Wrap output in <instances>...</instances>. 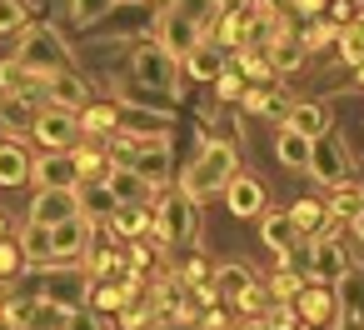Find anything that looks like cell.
Wrapping results in <instances>:
<instances>
[{
    "instance_id": "obj_7",
    "label": "cell",
    "mask_w": 364,
    "mask_h": 330,
    "mask_svg": "<svg viewBox=\"0 0 364 330\" xmlns=\"http://www.w3.org/2000/svg\"><path fill=\"white\" fill-rule=\"evenodd\" d=\"M205 41V31L190 21V16H180V11H160V26H155V46H165L175 61H185L195 46Z\"/></svg>"
},
{
    "instance_id": "obj_32",
    "label": "cell",
    "mask_w": 364,
    "mask_h": 330,
    "mask_svg": "<svg viewBox=\"0 0 364 330\" xmlns=\"http://www.w3.org/2000/svg\"><path fill=\"white\" fill-rule=\"evenodd\" d=\"M21 250H26V260L31 265H50V225H26L21 230Z\"/></svg>"
},
{
    "instance_id": "obj_17",
    "label": "cell",
    "mask_w": 364,
    "mask_h": 330,
    "mask_svg": "<svg viewBox=\"0 0 364 330\" xmlns=\"http://www.w3.org/2000/svg\"><path fill=\"white\" fill-rule=\"evenodd\" d=\"M225 200H230V210L240 215V220H250V215H259L264 210V185L255 180V175H230V185H225Z\"/></svg>"
},
{
    "instance_id": "obj_28",
    "label": "cell",
    "mask_w": 364,
    "mask_h": 330,
    "mask_svg": "<svg viewBox=\"0 0 364 330\" xmlns=\"http://www.w3.org/2000/svg\"><path fill=\"white\" fill-rule=\"evenodd\" d=\"M26 180H31V155L16 140H6L0 145V185H26Z\"/></svg>"
},
{
    "instance_id": "obj_22",
    "label": "cell",
    "mask_w": 364,
    "mask_h": 330,
    "mask_svg": "<svg viewBox=\"0 0 364 330\" xmlns=\"http://www.w3.org/2000/svg\"><path fill=\"white\" fill-rule=\"evenodd\" d=\"M274 155H279V165H289V170H309L314 140H304V135L289 130V125H279V130H274Z\"/></svg>"
},
{
    "instance_id": "obj_29",
    "label": "cell",
    "mask_w": 364,
    "mask_h": 330,
    "mask_svg": "<svg viewBox=\"0 0 364 330\" xmlns=\"http://www.w3.org/2000/svg\"><path fill=\"white\" fill-rule=\"evenodd\" d=\"M304 235L294 230V220H289V210L284 215H264V245L274 250V255H284V250H294Z\"/></svg>"
},
{
    "instance_id": "obj_10",
    "label": "cell",
    "mask_w": 364,
    "mask_h": 330,
    "mask_svg": "<svg viewBox=\"0 0 364 330\" xmlns=\"http://www.w3.org/2000/svg\"><path fill=\"white\" fill-rule=\"evenodd\" d=\"M309 175L319 180V185H344L349 180V155H344V145L334 140V135H319L314 140V155H309Z\"/></svg>"
},
{
    "instance_id": "obj_47",
    "label": "cell",
    "mask_w": 364,
    "mask_h": 330,
    "mask_svg": "<svg viewBox=\"0 0 364 330\" xmlns=\"http://www.w3.org/2000/svg\"><path fill=\"white\" fill-rule=\"evenodd\" d=\"M0 330H16V325H11V320H6V315H0Z\"/></svg>"
},
{
    "instance_id": "obj_38",
    "label": "cell",
    "mask_w": 364,
    "mask_h": 330,
    "mask_svg": "<svg viewBox=\"0 0 364 330\" xmlns=\"http://www.w3.org/2000/svg\"><path fill=\"white\" fill-rule=\"evenodd\" d=\"M354 16H359V0H324V16L319 21H329L334 31H344Z\"/></svg>"
},
{
    "instance_id": "obj_21",
    "label": "cell",
    "mask_w": 364,
    "mask_h": 330,
    "mask_svg": "<svg viewBox=\"0 0 364 330\" xmlns=\"http://www.w3.org/2000/svg\"><path fill=\"white\" fill-rule=\"evenodd\" d=\"M284 125H289V130H299L304 140H319V135H329V105H314V100H304V105H289Z\"/></svg>"
},
{
    "instance_id": "obj_44",
    "label": "cell",
    "mask_w": 364,
    "mask_h": 330,
    "mask_svg": "<svg viewBox=\"0 0 364 330\" xmlns=\"http://www.w3.org/2000/svg\"><path fill=\"white\" fill-rule=\"evenodd\" d=\"M329 330H364V320H359V315H344V310H339V320H334Z\"/></svg>"
},
{
    "instance_id": "obj_33",
    "label": "cell",
    "mask_w": 364,
    "mask_h": 330,
    "mask_svg": "<svg viewBox=\"0 0 364 330\" xmlns=\"http://www.w3.org/2000/svg\"><path fill=\"white\" fill-rule=\"evenodd\" d=\"M339 61H349V66H359V61H364V11L339 31Z\"/></svg>"
},
{
    "instance_id": "obj_1",
    "label": "cell",
    "mask_w": 364,
    "mask_h": 330,
    "mask_svg": "<svg viewBox=\"0 0 364 330\" xmlns=\"http://www.w3.org/2000/svg\"><path fill=\"white\" fill-rule=\"evenodd\" d=\"M235 170H240V165H235V145H230V140H205V145L195 150V160L185 165L180 190H185L190 200H210V195H220V190L230 185Z\"/></svg>"
},
{
    "instance_id": "obj_19",
    "label": "cell",
    "mask_w": 364,
    "mask_h": 330,
    "mask_svg": "<svg viewBox=\"0 0 364 330\" xmlns=\"http://www.w3.org/2000/svg\"><path fill=\"white\" fill-rule=\"evenodd\" d=\"M70 155H75V170H80V185H95V180H105V175L115 170V160H110V150H105V140H90V145H75Z\"/></svg>"
},
{
    "instance_id": "obj_45",
    "label": "cell",
    "mask_w": 364,
    "mask_h": 330,
    "mask_svg": "<svg viewBox=\"0 0 364 330\" xmlns=\"http://www.w3.org/2000/svg\"><path fill=\"white\" fill-rule=\"evenodd\" d=\"M349 225H354V235H359V245H364V210H359V215H354Z\"/></svg>"
},
{
    "instance_id": "obj_27",
    "label": "cell",
    "mask_w": 364,
    "mask_h": 330,
    "mask_svg": "<svg viewBox=\"0 0 364 330\" xmlns=\"http://www.w3.org/2000/svg\"><path fill=\"white\" fill-rule=\"evenodd\" d=\"M75 200H80V215L95 225V220H110V210H115V195H110V185L105 180H95V185H80L75 190Z\"/></svg>"
},
{
    "instance_id": "obj_9",
    "label": "cell",
    "mask_w": 364,
    "mask_h": 330,
    "mask_svg": "<svg viewBox=\"0 0 364 330\" xmlns=\"http://www.w3.org/2000/svg\"><path fill=\"white\" fill-rule=\"evenodd\" d=\"M46 105L80 115V110L90 105V86H85V76H80V71H55V76H46Z\"/></svg>"
},
{
    "instance_id": "obj_4",
    "label": "cell",
    "mask_w": 364,
    "mask_h": 330,
    "mask_svg": "<svg viewBox=\"0 0 364 330\" xmlns=\"http://www.w3.org/2000/svg\"><path fill=\"white\" fill-rule=\"evenodd\" d=\"M130 66H135V81H140V86H155V91H180V61H175L165 46H155V41H150V46H140Z\"/></svg>"
},
{
    "instance_id": "obj_23",
    "label": "cell",
    "mask_w": 364,
    "mask_h": 330,
    "mask_svg": "<svg viewBox=\"0 0 364 330\" xmlns=\"http://www.w3.org/2000/svg\"><path fill=\"white\" fill-rule=\"evenodd\" d=\"M235 310H240V320H259V325H269V315L279 310V295L269 290V280H255V285L240 295Z\"/></svg>"
},
{
    "instance_id": "obj_43",
    "label": "cell",
    "mask_w": 364,
    "mask_h": 330,
    "mask_svg": "<svg viewBox=\"0 0 364 330\" xmlns=\"http://www.w3.org/2000/svg\"><path fill=\"white\" fill-rule=\"evenodd\" d=\"M65 330H105V320H100V315H95V310H75V315H70V325H65Z\"/></svg>"
},
{
    "instance_id": "obj_3",
    "label": "cell",
    "mask_w": 364,
    "mask_h": 330,
    "mask_svg": "<svg viewBox=\"0 0 364 330\" xmlns=\"http://www.w3.org/2000/svg\"><path fill=\"white\" fill-rule=\"evenodd\" d=\"M16 61H21L26 71H36V76L70 71V51L60 46V36H55L50 26H31V31L21 36V51H16Z\"/></svg>"
},
{
    "instance_id": "obj_46",
    "label": "cell",
    "mask_w": 364,
    "mask_h": 330,
    "mask_svg": "<svg viewBox=\"0 0 364 330\" xmlns=\"http://www.w3.org/2000/svg\"><path fill=\"white\" fill-rule=\"evenodd\" d=\"M354 76H359V91H364V61H359V66H354Z\"/></svg>"
},
{
    "instance_id": "obj_20",
    "label": "cell",
    "mask_w": 364,
    "mask_h": 330,
    "mask_svg": "<svg viewBox=\"0 0 364 330\" xmlns=\"http://www.w3.org/2000/svg\"><path fill=\"white\" fill-rule=\"evenodd\" d=\"M259 275L250 270V265H220L215 275H210V290H215V300H230V305H240V295L255 285Z\"/></svg>"
},
{
    "instance_id": "obj_39",
    "label": "cell",
    "mask_w": 364,
    "mask_h": 330,
    "mask_svg": "<svg viewBox=\"0 0 364 330\" xmlns=\"http://www.w3.org/2000/svg\"><path fill=\"white\" fill-rule=\"evenodd\" d=\"M339 285H344V290H339V310H344V315H359V305H364V280H359V275H344Z\"/></svg>"
},
{
    "instance_id": "obj_26",
    "label": "cell",
    "mask_w": 364,
    "mask_h": 330,
    "mask_svg": "<svg viewBox=\"0 0 364 330\" xmlns=\"http://www.w3.org/2000/svg\"><path fill=\"white\" fill-rule=\"evenodd\" d=\"M36 105L31 100H21V96H0V125H6L11 135H31L36 130Z\"/></svg>"
},
{
    "instance_id": "obj_16",
    "label": "cell",
    "mask_w": 364,
    "mask_h": 330,
    "mask_svg": "<svg viewBox=\"0 0 364 330\" xmlns=\"http://www.w3.org/2000/svg\"><path fill=\"white\" fill-rule=\"evenodd\" d=\"M75 210H80L75 190H36V200H31V220H36V225H60V220H70Z\"/></svg>"
},
{
    "instance_id": "obj_41",
    "label": "cell",
    "mask_w": 364,
    "mask_h": 330,
    "mask_svg": "<svg viewBox=\"0 0 364 330\" xmlns=\"http://www.w3.org/2000/svg\"><path fill=\"white\" fill-rule=\"evenodd\" d=\"M110 6H120V0H75V6H70V16H75L80 26H90V21H100Z\"/></svg>"
},
{
    "instance_id": "obj_36",
    "label": "cell",
    "mask_w": 364,
    "mask_h": 330,
    "mask_svg": "<svg viewBox=\"0 0 364 330\" xmlns=\"http://www.w3.org/2000/svg\"><path fill=\"white\" fill-rule=\"evenodd\" d=\"M26 270V250H21V240H6L0 235V280H16Z\"/></svg>"
},
{
    "instance_id": "obj_30",
    "label": "cell",
    "mask_w": 364,
    "mask_h": 330,
    "mask_svg": "<svg viewBox=\"0 0 364 330\" xmlns=\"http://www.w3.org/2000/svg\"><path fill=\"white\" fill-rule=\"evenodd\" d=\"M324 205H329V215H334V220H354V215L364 210V185L344 180V185H334V195H329Z\"/></svg>"
},
{
    "instance_id": "obj_34",
    "label": "cell",
    "mask_w": 364,
    "mask_h": 330,
    "mask_svg": "<svg viewBox=\"0 0 364 330\" xmlns=\"http://www.w3.org/2000/svg\"><path fill=\"white\" fill-rule=\"evenodd\" d=\"M125 295H130V285H105V280H90V310H120L125 305Z\"/></svg>"
},
{
    "instance_id": "obj_8",
    "label": "cell",
    "mask_w": 364,
    "mask_h": 330,
    "mask_svg": "<svg viewBox=\"0 0 364 330\" xmlns=\"http://www.w3.org/2000/svg\"><path fill=\"white\" fill-rule=\"evenodd\" d=\"M289 305L299 310V320H304L309 330H314V325H319V330H329V325L339 320V300H334V285H319V280H309V285H304V290H299V295H294Z\"/></svg>"
},
{
    "instance_id": "obj_12",
    "label": "cell",
    "mask_w": 364,
    "mask_h": 330,
    "mask_svg": "<svg viewBox=\"0 0 364 330\" xmlns=\"http://www.w3.org/2000/svg\"><path fill=\"white\" fill-rule=\"evenodd\" d=\"M0 96H21L36 110H46V76L26 71L21 61H0Z\"/></svg>"
},
{
    "instance_id": "obj_40",
    "label": "cell",
    "mask_w": 364,
    "mask_h": 330,
    "mask_svg": "<svg viewBox=\"0 0 364 330\" xmlns=\"http://www.w3.org/2000/svg\"><path fill=\"white\" fill-rule=\"evenodd\" d=\"M245 86H250V81H245V76H240L235 66H225V71H220V81H215L220 100H240V96H245Z\"/></svg>"
},
{
    "instance_id": "obj_24",
    "label": "cell",
    "mask_w": 364,
    "mask_h": 330,
    "mask_svg": "<svg viewBox=\"0 0 364 330\" xmlns=\"http://www.w3.org/2000/svg\"><path fill=\"white\" fill-rule=\"evenodd\" d=\"M264 56H269V66H274V76H289V71H299V66L309 61V51H304V41H299L294 31H284V36H274V46H269Z\"/></svg>"
},
{
    "instance_id": "obj_14",
    "label": "cell",
    "mask_w": 364,
    "mask_h": 330,
    "mask_svg": "<svg viewBox=\"0 0 364 330\" xmlns=\"http://www.w3.org/2000/svg\"><path fill=\"white\" fill-rule=\"evenodd\" d=\"M110 235L115 240H140V235H155V205L145 200V205H115L110 210Z\"/></svg>"
},
{
    "instance_id": "obj_2",
    "label": "cell",
    "mask_w": 364,
    "mask_h": 330,
    "mask_svg": "<svg viewBox=\"0 0 364 330\" xmlns=\"http://www.w3.org/2000/svg\"><path fill=\"white\" fill-rule=\"evenodd\" d=\"M150 205H160L155 210V240L165 245V250H190L195 240H200V200H190L185 190L180 195H160L155 190V200Z\"/></svg>"
},
{
    "instance_id": "obj_42",
    "label": "cell",
    "mask_w": 364,
    "mask_h": 330,
    "mask_svg": "<svg viewBox=\"0 0 364 330\" xmlns=\"http://www.w3.org/2000/svg\"><path fill=\"white\" fill-rule=\"evenodd\" d=\"M21 26H26V6H21V0H0V36L21 31Z\"/></svg>"
},
{
    "instance_id": "obj_15",
    "label": "cell",
    "mask_w": 364,
    "mask_h": 330,
    "mask_svg": "<svg viewBox=\"0 0 364 330\" xmlns=\"http://www.w3.org/2000/svg\"><path fill=\"white\" fill-rule=\"evenodd\" d=\"M105 185H110L115 205H145V200H155V185H150L135 165H115V170L105 175Z\"/></svg>"
},
{
    "instance_id": "obj_35",
    "label": "cell",
    "mask_w": 364,
    "mask_h": 330,
    "mask_svg": "<svg viewBox=\"0 0 364 330\" xmlns=\"http://www.w3.org/2000/svg\"><path fill=\"white\" fill-rule=\"evenodd\" d=\"M304 285H309V275H299V270H289V265H274V275H269V290H274L279 300H294Z\"/></svg>"
},
{
    "instance_id": "obj_5",
    "label": "cell",
    "mask_w": 364,
    "mask_h": 330,
    "mask_svg": "<svg viewBox=\"0 0 364 330\" xmlns=\"http://www.w3.org/2000/svg\"><path fill=\"white\" fill-rule=\"evenodd\" d=\"M31 135H36L46 150H75V145H80V115L46 105V110L36 115V130H31Z\"/></svg>"
},
{
    "instance_id": "obj_18",
    "label": "cell",
    "mask_w": 364,
    "mask_h": 330,
    "mask_svg": "<svg viewBox=\"0 0 364 330\" xmlns=\"http://www.w3.org/2000/svg\"><path fill=\"white\" fill-rule=\"evenodd\" d=\"M225 66H230V56H225V51H220V46H215L210 36H205V41H200V46H195V51L185 56V71H190V76H195L200 86H215Z\"/></svg>"
},
{
    "instance_id": "obj_31",
    "label": "cell",
    "mask_w": 364,
    "mask_h": 330,
    "mask_svg": "<svg viewBox=\"0 0 364 330\" xmlns=\"http://www.w3.org/2000/svg\"><path fill=\"white\" fill-rule=\"evenodd\" d=\"M70 315H75L70 305H60V300L41 295V300H36V315H31V325H26V330H65V325H70Z\"/></svg>"
},
{
    "instance_id": "obj_37",
    "label": "cell",
    "mask_w": 364,
    "mask_h": 330,
    "mask_svg": "<svg viewBox=\"0 0 364 330\" xmlns=\"http://www.w3.org/2000/svg\"><path fill=\"white\" fill-rule=\"evenodd\" d=\"M299 41H304V51H324V46H339V31H334L329 21H309V26L299 31Z\"/></svg>"
},
{
    "instance_id": "obj_13",
    "label": "cell",
    "mask_w": 364,
    "mask_h": 330,
    "mask_svg": "<svg viewBox=\"0 0 364 330\" xmlns=\"http://www.w3.org/2000/svg\"><path fill=\"white\" fill-rule=\"evenodd\" d=\"M289 220H294V230H299L309 245L324 240V235H334V225H339L324 200H294V205H289Z\"/></svg>"
},
{
    "instance_id": "obj_11",
    "label": "cell",
    "mask_w": 364,
    "mask_h": 330,
    "mask_svg": "<svg viewBox=\"0 0 364 330\" xmlns=\"http://www.w3.org/2000/svg\"><path fill=\"white\" fill-rule=\"evenodd\" d=\"M344 275H349V250H344L334 235L314 240V245H309V280H319V285H339Z\"/></svg>"
},
{
    "instance_id": "obj_6",
    "label": "cell",
    "mask_w": 364,
    "mask_h": 330,
    "mask_svg": "<svg viewBox=\"0 0 364 330\" xmlns=\"http://www.w3.org/2000/svg\"><path fill=\"white\" fill-rule=\"evenodd\" d=\"M31 180L36 190H80V170L70 150H46L41 160H31Z\"/></svg>"
},
{
    "instance_id": "obj_25",
    "label": "cell",
    "mask_w": 364,
    "mask_h": 330,
    "mask_svg": "<svg viewBox=\"0 0 364 330\" xmlns=\"http://www.w3.org/2000/svg\"><path fill=\"white\" fill-rule=\"evenodd\" d=\"M110 130H120V105L100 100V105H85V110H80V135H90V140H105Z\"/></svg>"
}]
</instances>
